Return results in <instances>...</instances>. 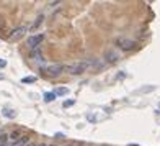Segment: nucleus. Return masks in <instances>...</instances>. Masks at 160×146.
Here are the masks:
<instances>
[{
	"instance_id": "obj_1",
	"label": "nucleus",
	"mask_w": 160,
	"mask_h": 146,
	"mask_svg": "<svg viewBox=\"0 0 160 146\" xmlns=\"http://www.w3.org/2000/svg\"><path fill=\"white\" fill-rule=\"evenodd\" d=\"M90 66V61H82V63H75V64H70L67 66V72L69 74H82L85 72Z\"/></svg>"
},
{
	"instance_id": "obj_2",
	"label": "nucleus",
	"mask_w": 160,
	"mask_h": 146,
	"mask_svg": "<svg viewBox=\"0 0 160 146\" xmlns=\"http://www.w3.org/2000/svg\"><path fill=\"white\" fill-rule=\"evenodd\" d=\"M62 71H64V66H62V64H51V66L43 67V72H44L46 76H51V77L59 76Z\"/></svg>"
},
{
	"instance_id": "obj_3",
	"label": "nucleus",
	"mask_w": 160,
	"mask_h": 146,
	"mask_svg": "<svg viewBox=\"0 0 160 146\" xmlns=\"http://www.w3.org/2000/svg\"><path fill=\"white\" fill-rule=\"evenodd\" d=\"M43 39H44V35H43V33L34 35V36H30V38H28V46L33 48V49H36V48L43 43Z\"/></svg>"
},
{
	"instance_id": "obj_4",
	"label": "nucleus",
	"mask_w": 160,
	"mask_h": 146,
	"mask_svg": "<svg viewBox=\"0 0 160 146\" xmlns=\"http://www.w3.org/2000/svg\"><path fill=\"white\" fill-rule=\"evenodd\" d=\"M28 31V28L26 26H20V28H15L13 31H11V35H10V41H18L20 38H21L23 35H25Z\"/></svg>"
},
{
	"instance_id": "obj_5",
	"label": "nucleus",
	"mask_w": 160,
	"mask_h": 146,
	"mask_svg": "<svg viewBox=\"0 0 160 146\" xmlns=\"http://www.w3.org/2000/svg\"><path fill=\"white\" fill-rule=\"evenodd\" d=\"M118 46H121L123 49H133L134 48V41H131V39H118Z\"/></svg>"
},
{
	"instance_id": "obj_6",
	"label": "nucleus",
	"mask_w": 160,
	"mask_h": 146,
	"mask_svg": "<svg viewBox=\"0 0 160 146\" xmlns=\"http://www.w3.org/2000/svg\"><path fill=\"white\" fill-rule=\"evenodd\" d=\"M25 144H28V136H20L17 140H13L11 144H7V146H25Z\"/></svg>"
},
{
	"instance_id": "obj_7",
	"label": "nucleus",
	"mask_w": 160,
	"mask_h": 146,
	"mask_svg": "<svg viewBox=\"0 0 160 146\" xmlns=\"http://www.w3.org/2000/svg\"><path fill=\"white\" fill-rule=\"evenodd\" d=\"M66 94H69V89L67 87H57L54 90V95H66Z\"/></svg>"
},
{
	"instance_id": "obj_8",
	"label": "nucleus",
	"mask_w": 160,
	"mask_h": 146,
	"mask_svg": "<svg viewBox=\"0 0 160 146\" xmlns=\"http://www.w3.org/2000/svg\"><path fill=\"white\" fill-rule=\"evenodd\" d=\"M53 100H56L54 92H46L44 94V102H53Z\"/></svg>"
},
{
	"instance_id": "obj_9",
	"label": "nucleus",
	"mask_w": 160,
	"mask_h": 146,
	"mask_svg": "<svg viewBox=\"0 0 160 146\" xmlns=\"http://www.w3.org/2000/svg\"><path fill=\"white\" fill-rule=\"evenodd\" d=\"M7 143H8V135L2 133V135H0V146H7Z\"/></svg>"
},
{
	"instance_id": "obj_10",
	"label": "nucleus",
	"mask_w": 160,
	"mask_h": 146,
	"mask_svg": "<svg viewBox=\"0 0 160 146\" xmlns=\"http://www.w3.org/2000/svg\"><path fill=\"white\" fill-rule=\"evenodd\" d=\"M21 82L23 84H33V82H36V77H34V76H28V77L21 79Z\"/></svg>"
},
{
	"instance_id": "obj_11",
	"label": "nucleus",
	"mask_w": 160,
	"mask_h": 146,
	"mask_svg": "<svg viewBox=\"0 0 160 146\" xmlns=\"http://www.w3.org/2000/svg\"><path fill=\"white\" fill-rule=\"evenodd\" d=\"M3 115L8 117V118H15V115H17V113H15L13 110H8V108H5V110H3Z\"/></svg>"
},
{
	"instance_id": "obj_12",
	"label": "nucleus",
	"mask_w": 160,
	"mask_h": 146,
	"mask_svg": "<svg viewBox=\"0 0 160 146\" xmlns=\"http://www.w3.org/2000/svg\"><path fill=\"white\" fill-rule=\"evenodd\" d=\"M72 105H74V100H66V102H64V107H72Z\"/></svg>"
},
{
	"instance_id": "obj_13",
	"label": "nucleus",
	"mask_w": 160,
	"mask_h": 146,
	"mask_svg": "<svg viewBox=\"0 0 160 146\" xmlns=\"http://www.w3.org/2000/svg\"><path fill=\"white\" fill-rule=\"evenodd\" d=\"M7 66V61L5 59H0V67H5Z\"/></svg>"
},
{
	"instance_id": "obj_14",
	"label": "nucleus",
	"mask_w": 160,
	"mask_h": 146,
	"mask_svg": "<svg viewBox=\"0 0 160 146\" xmlns=\"http://www.w3.org/2000/svg\"><path fill=\"white\" fill-rule=\"evenodd\" d=\"M25 146H36V144H31V143H28V144H25Z\"/></svg>"
},
{
	"instance_id": "obj_15",
	"label": "nucleus",
	"mask_w": 160,
	"mask_h": 146,
	"mask_svg": "<svg viewBox=\"0 0 160 146\" xmlns=\"http://www.w3.org/2000/svg\"><path fill=\"white\" fill-rule=\"evenodd\" d=\"M36 146H47V144H36Z\"/></svg>"
},
{
	"instance_id": "obj_16",
	"label": "nucleus",
	"mask_w": 160,
	"mask_h": 146,
	"mask_svg": "<svg viewBox=\"0 0 160 146\" xmlns=\"http://www.w3.org/2000/svg\"><path fill=\"white\" fill-rule=\"evenodd\" d=\"M2 79H3V77H2V74H0V80H2Z\"/></svg>"
},
{
	"instance_id": "obj_17",
	"label": "nucleus",
	"mask_w": 160,
	"mask_h": 146,
	"mask_svg": "<svg viewBox=\"0 0 160 146\" xmlns=\"http://www.w3.org/2000/svg\"><path fill=\"white\" fill-rule=\"evenodd\" d=\"M0 135H2V131H0Z\"/></svg>"
}]
</instances>
